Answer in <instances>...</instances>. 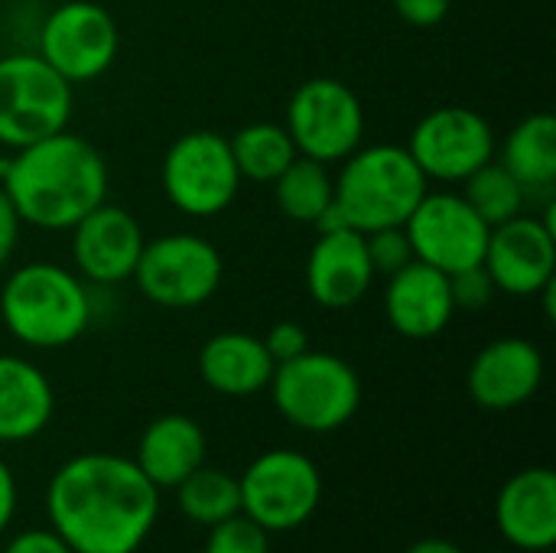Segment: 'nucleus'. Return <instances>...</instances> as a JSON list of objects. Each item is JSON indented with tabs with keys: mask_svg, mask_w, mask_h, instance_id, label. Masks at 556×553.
<instances>
[{
	"mask_svg": "<svg viewBox=\"0 0 556 553\" xmlns=\"http://www.w3.org/2000/svg\"><path fill=\"white\" fill-rule=\"evenodd\" d=\"M49 528L72 553H137L160 518V489L117 453H78L46 486Z\"/></svg>",
	"mask_w": 556,
	"mask_h": 553,
	"instance_id": "f257e3e1",
	"label": "nucleus"
},
{
	"mask_svg": "<svg viewBox=\"0 0 556 553\" xmlns=\"http://www.w3.org/2000/svg\"><path fill=\"white\" fill-rule=\"evenodd\" d=\"M108 163L94 143L68 127L13 150L0 163V189L16 205L23 225L68 231L91 209L108 202Z\"/></svg>",
	"mask_w": 556,
	"mask_h": 553,
	"instance_id": "f03ea898",
	"label": "nucleus"
},
{
	"mask_svg": "<svg viewBox=\"0 0 556 553\" xmlns=\"http://www.w3.org/2000/svg\"><path fill=\"white\" fill-rule=\"evenodd\" d=\"M94 316L88 284L55 261H29L0 287V323L26 349L55 352L78 342Z\"/></svg>",
	"mask_w": 556,
	"mask_h": 553,
	"instance_id": "7ed1b4c3",
	"label": "nucleus"
},
{
	"mask_svg": "<svg viewBox=\"0 0 556 553\" xmlns=\"http://www.w3.org/2000/svg\"><path fill=\"white\" fill-rule=\"evenodd\" d=\"M332 179L336 218L362 235L404 225L430 189L410 150L401 143H362L339 163V173Z\"/></svg>",
	"mask_w": 556,
	"mask_h": 553,
	"instance_id": "20e7f679",
	"label": "nucleus"
},
{
	"mask_svg": "<svg viewBox=\"0 0 556 553\" xmlns=\"http://www.w3.org/2000/svg\"><path fill=\"white\" fill-rule=\"evenodd\" d=\"M277 414L303 433H336L362 407V378L336 352H313L280 362L267 385Z\"/></svg>",
	"mask_w": 556,
	"mask_h": 553,
	"instance_id": "39448f33",
	"label": "nucleus"
},
{
	"mask_svg": "<svg viewBox=\"0 0 556 553\" xmlns=\"http://www.w3.org/2000/svg\"><path fill=\"white\" fill-rule=\"evenodd\" d=\"M75 85L36 49L0 55V150H20L68 127Z\"/></svg>",
	"mask_w": 556,
	"mask_h": 553,
	"instance_id": "423d86ee",
	"label": "nucleus"
},
{
	"mask_svg": "<svg viewBox=\"0 0 556 553\" xmlns=\"http://www.w3.org/2000/svg\"><path fill=\"white\" fill-rule=\"evenodd\" d=\"M241 183L244 179L235 166L228 137L215 130H186L163 153V196L189 218H215L228 212L241 192Z\"/></svg>",
	"mask_w": 556,
	"mask_h": 553,
	"instance_id": "0eeeda50",
	"label": "nucleus"
},
{
	"mask_svg": "<svg viewBox=\"0 0 556 553\" xmlns=\"http://www.w3.org/2000/svg\"><path fill=\"white\" fill-rule=\"evenodd\" d=\"M222 277L225 261L208 238L173 231L143 244L130 280L163 310H195L218 293Z\"/></svg>",
	"mask_w": 556,
	"mask_h": 553,
	"instance_id": "6e6552de",
	"label": "nucleus"
},
{
	"mask_svg": "<svg viewBox=\"0 0 556 553\" xmlns=\"http://www.w3.org/2000/svg\"><path fill=\"white\" fill-rule=\"evenodd\" d=\"M241 515L267 535L303 528L323 502V473L300 450H267L241 476Z\"/></svg>",
	"mask_w": 556,
	"mask_h": 553,
	"instance_id": "1a4fd4ad",
	"label": "nucleus"
},
{
	"mask_svg": "<svg viewBox=\"0 0 556 553\" xmlns=\"http://www.w3.org/2000/svg\"><path fill=\"white\" fill-rule=\"evenodd\" d=\"M283 127L300 156L336 166L362 147L368 121L362 98L342 78L319 75L290 95Z\"/></svg>",
	"mask_w": 556,
	"mask_h": 553,
	"instance_id": "9d476101",
	"label": "nucleus"
},
{
	"mask_svg": "<svg viewBox=\"0 0 556 553\" xmlns=\"http://www.w3.org/2000/svg\"><path fill=\"white\" fill-rule=\"evenodd\" d=\"M117 49V20L94 0H65L52 7L36 29V52L68 85L98 81L114 65Z\"/></svg>",
	"mask_w": 556,
	"mask_h": 553,
	"instance_id": "9b49d317",
	"label": "nucleus"
},
{
	"mask_svg": "<svg viewBox=\"0 0 556 553\" xmlns=\"http://www.w3.org/2000/svg\"><path fill=\"white\" fill-rule=\"evenodd\" d=\"M427 176V183H463L479 166L495 160L498 140L492 124L466 104H440L427 111L417 127L410 130V140L404 143Z\"/></svg>",
	"mask_w": 556,
	"mask_h": 553,
	"instance_id": "f8f14e48",
	"label": "nucleus"
},
{
	"mask_svg": "<svg viewBox=\"0 0 556 553\" xmlns=\"http://www.w3.org/2000/svg\"><path fill=\"white\" fill-rule=\"evenodd\" d=\"M404 231L410 238L417 261L443 274H456V271L482 264L492 228L463 199V192L427 189V196L417 202V209L404 222Z\"/></svg>",
	"mask_w": 556,
	"mask_h": 553,
	"instance_id": "ddd939ff",
	"label": "nucleus"
},
{
	"mask_svg": "<svg viewBox=\"0 0 556 553\" xmlns=\"http://www.w3.org/2000/svg\"><path fill=\"white\" fill-rule=\"evenodd\" d=\"M485 271L492 274L498 293L538 297L556 284V225L541 215H518L489 231Z\"/></svg>",
	"mask_w": 556,
	"mask_h": 553,
	"instance_id": "4468645a",
	"label": "nucleus"
},
{
	"mask_svg": "<svg viewBox=\"0 0 556 553\" xmlns=\"http://www.w3.org/2000/svg\"><path fill=\"white\" fill-rule=\"evenodd\" d=\"M72 271L88 287H121L134 277L147 235L134 212L101 202L72 228Z\"/></svg>",
	"mask_w": 556,
	"mask_h": 553,
	"instance_id": "2eb2a0df",
	"label": "nucleus"
},
{
	"mask_svg": "<svg viewBox=\"0 0 556 553\" xmlns=\"http://www.w3.org/2000/svg\"><path fill=\"white\" fill-rule=\"evenodd\" d=\"M544 385V355L525 336L492 339L466 372L469 398L495 414L525 407Z\"/></svg>",
	"mask_w": 556,
	"mask_h": 553,
	"instance_id": "dca6fc26",
	"label": "nucleus"
},
{
	"mask_svg": "<svg viewBox=\"0 0 556 553\" xmlns=\"http://www.w3.org/2000/svg\"><path fill=\"white\" fill-rule=\"evenodd\" d=\"M365 235L355 228H326L306 257V293L323 310H352L375 284Z\"/></svg>",
	"mask_w": 556,
	"mask_h": 553,
	"instance_id": "f3484780",
	"label": "nucleus"
},
{
	"mask_svg": "<svg viewBox=\"0 0 556 553\" xmlns=\"http://www.w3.org/2000/svg\"><path fill=\"white\" fill-rule=\"evenodd\" d=\"M498 535L525 553L556 548V476L547 466L515 473L495 495Z\"/></svg>",
	"mask_w": 556,
	"mask_h": 553,
	"instance_id": "a211bd4d",
	"label": "nucleus"
},
{
	"mask_svg": "<svg viewBox=\"0 0 556 553\" xmlns=\"http://www.w3.org/2000/svg\"><path fill=\"white\" fill-rule=\"evenodd\" d=\"M456 316L450 274L414 261L388 277L384 287V319L404 339H433Z\"/></svg>",
	"mask_w": 556,
	"mask_h": 553,
	"instance_id": "6ab92c4d",
	"label": "nucleus"
},
{
	"mask_svg": "<svg viewBox=\"0 0 556 553\" xmlns=\"http://www.w3.org/2000/svg\"><path fill=\"white\" fill-rule=\"evenodd\" d=\"M205 456H208L205 430L186 414H163L143 427L134 463L163 492V489H176L186 476L205 466Z\"/></svg>",
	"mask_w": 556,
	"mask_h": 553,
	"instance_id": "aec40b11",
	"label": "nucleus"
},
{
	"mask_svg": "<svg viewBox=\"0 0 556 553\" xmlns=\"http://www.w3.org/2000/svg\"><path fill=\"white\" fill-rule=\"evenodd\" d=\"M55 414V391L46 372L20 355L0 352V443L36 440Z\"/></svg>",
	"mask_w": 556,
	"mask_h": 553,
	"instance_id": "412c9836",
	"label": "nucleus"
},
{
	"mask_svg": "<svg viewBox=\"0 0 556 553\" xmlns=\"http://www.w3.org/2000/svg\"><path fill=\"white\" fill-rule=\"evenodd\" d=\"M274 359L251 332H218L199 352V375L222 398H254L274 378Z\"/></svg>",
	"mask_w": 556,
	"mask_h": 553,
	"instance_id": "4be33fe9",
	"label": "nucleus"
},
{
	"mask_svg": "<svg viewBox=\"0 0 556 553\" xmlns=\"http://www.w3.org/2000/svg\"><path fill=\"white\" fill-rule=\"evenodd\" d=\"M525 189L528 196H551L556 183V117L551 111H534L521 117L508 137L502 153L495 156Z\"/></svg>",
	"mask_w": 556,
	"mask_h": 553,
	"instance_id": "5701e85b",
	"label": "nucleus"
},
{
	"mask_svg": "<svg viewBox=\"0 0 556 553\" xmlns=\"http://www.w3.org/2000/svg\"><path fill=\"white\" fill-rule=\"evenodd\" d=\"M277 212L296 225H319L336 199L332 169L309 156H293V163L270 183Z\"/></svg>",
	"mask_w": 556,
	"mask_h": 553,
	"instance_id": "b1692460",
	"label": "nucleus"
},
{
	"mask_svg": "<svg viewBox=\"0 0 556 553\" xmlns=\"http://www.w3.org/2000/svg\"><path fill=\"white\" fill-rule=\"evenodd\" d=\"M228 147H231L241 179L261 183V186H270L296 156L293 137L287 134L283 124H274V121L244 124L241 130H235V137H228Z\"/></svg>",
	"mask_w": 556,
	"mask_h": 553,
	"instance_id": "393cba45",
	"label": "nucleus"
},
{
	"mask_svg": "<svg viewBox=\"0 0 556 553\" xmlns=\"http://www.w3.org/2000/svg\"><path fill=\"white\" fill-rule=\"evenodd\" d=\"M173 492H176V505H179L182 518H189L192 525L212 528L218 521H228V518L241 515L238 476H231L225 469L199 466Z\"/></svg>",
	"mask_w": 556,
	"mask_h": 553,
	"instance_id": "a878e982",
	"label": "nucleus"
},
{
	"mask_svg": "<svg viewBox=\"0 0 556 553\" xmlns=\"http://www.w3.org/2000/svg\"><path fill=\"white\" fill-rule=\"evenodd\" d=\"M463 199L479 212V218L489 228H495L502 222L525 215L531 196L498 160H489L469 179H463Z\"/></svg>",
	"mask_w": 556,
	"mask_h": 553,
	"instance_id": "bb28decb",
	"label": "nucleus"
},
{
	"mask_svg": "<svg viewBox=\"0 0 556 553\" xmlns=\"http://www.w3.org/2000/svg\"><path fill=\"white\" fill-rule=\"evenodd\" d=\"M202 553H270V535L248 515H235L208 528Z\"/></svg>",
	"mask_w": 556,
	"mask_h": 553,
	"instance_id": "cd10ccee",
	"label": "nucleus"
},
{
	"mask_svg": "<svg viewBox=\"0 0 556 553\" xmlns=\"http://www.w3.org/2000/svg\"><path fill=\"white\" fill-rule=\"evenodd\" d=\"M365 248H368V261H371L375 274H384V277H391L401 267H407V264L417 261L404 225H391V228L368 231L365 235Z\"/></svg>",
	"mask_w": 556,
	"mask_h": 553,
	"instance_id": "c85d7f7f",
	"label": "nucleus"
},
{
	"mask_svg": "<svg viewBox=\"0 0 556 553\" xmlns=\"http://www.w3.org/2000/svg\"><path fill=\"white\" fill-rule=\"evenodd\" d=\"M450 290H453L456 310H485L498 293V287H495L492 274L485 271V264L450 274Z\"/></svg>",
	"mask_w": 556,
	"mask_h": 553,
	"instance_id": "c756f323",
	"label": "nucleus"
},
{
	"mask_svg": "<svg viewBox=\"0 0 556 553\" xmlns=\"http://www.w3.org/2000/svg\"><path fill=\"white\" fill-rule=\"evenodd\" d=\"M261 342H264L267 355L274 359V365L290 362V359H296V355H303V352L309 349V336H306V329H303L300 323H293V319H280V323H274Z\"/></svg>",
	"mask_w": 556,
	"mask_h": 553,
	"instance_id": "7c9ffc66",
	"label": "nucleus"
},
{
	"mask_svg": "<svg viewBox=\"0 0 556 553\" xmlns=\"http://www.w3.org/2000/svg\"><path fill=\"white\" fill-rule=\"evenodd\" d=\"M391 7L404 23H410L417 29H430L450 16L453 0H391Z\"/></svg>",
	"mask_w": 556,
	"mask_h": 553,
	"instance_id": "2f4dec72",
	"label": "nucleus"
},
{
	"mask_svg": "<svg viewBox=\"0 0 556 553\" xmlns=\"http://www.w3.org/2000/svg\"><path fill=\"white\" fill-rule=\"evenodd\" d=\"M20 235H23V218H20L16 205L10 202V196L0 189V271L13 261V254L20 248Z\"/></svg>",
	"mask_w": 556,
	"mask_h": 553,
	"instance_id": "473e14b6",
	"label": "nucleus"
},
{
	"mask_svg": "<svg viewBox=\"0 0 556 553\" xmlns=\"http://www.w3.org/2000/svg\"><path fill=\"white\" fill-rule=\"evenodd\" d=\"M3 553H72V548L52 528H33L10 538Z\"/></svg>",
	"mask_w": 556,
	"mask_h": 553,
	"instance_id": "72a5a7b5",
	"label": "nucleus"
},
{
	"mask_svg": "<svg viewBox=\"0 0 556 553\" xmlns=\"http://www.w3.org/2000/svg\"><path fill=\"white\" fill-rule=\"evenodd\" d=\"M13 515H16V476H13V469L0 460V535L10 528Z\"/></svg>",
	"mask_w": 556,
	"mask_h": 553,
	"instance_id": "f704fd0d",
	"label": "nucleus"
},
{
	"mask_svg": "<svg viewBox=\"0 0 556 553\" xmlns=\"http://www.w3.org/2000/svg\"><path fill=\"white\" fill-rule=\"evenodd\" d=\"M404 553H466L463 548H456L453 541H443V538H424V541H414Z\"/></svg>",
	"mask_w": 556,
	"mask_h": 553,
	"instance_id": "c9c22d12",
	"label": "nucleus"
},
{
	"mask_svg": "<svg viewBox=\"0 0 556 553\" xmlns=\"http://www.w3.org/2000/svg\"><path fill=\"white\" fill-rule=\"evenodd\" d=\"M492 553H505V551H492Z\"/></svg>",
	"mask_w": 556,
	"mask_h": 553,
	"instance_id": "e433bc0d",
	"label": "nucleus"
}]
</instances>
